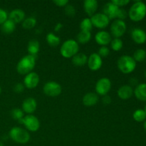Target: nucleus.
Instances as JSON below:
<instances>
[{
    "label": "nucleus",
    "mask_w": 146,
    "mask_h": 146,
    "mask_svg": "<svg viewBox=\"0 0 146 146\" xmlns=\"http://www.w3.org/2000/svg\"><path fill=\"white\" fill-rule=\"evenodd\" d=\"M36 57L31 55H26L21 58L17 63V71L20 75L26 76L32 72L36 65Z\"/></svg>",
    "instance_id": "nucleus-1"
},
{
    "label": "nucleus",
    "mask_w": 146,
    "mask_h": 146,
    "mask_svg": "<svg viewBox=\"0 0 146 146\" xmlns=\"http://www.w3.org/2000/svg\"><path fill=\"white\" fill-rule=\"evenodd\" d=\"M128 16L133 21L143 20L146 16V4L141 1H135L130 8Z\"/></svg>",
    "instance_id": "nucleus-2"
},
{
    "label": "nucleus",
    "mask_w": 146,
    "mask_h": 146,
    "mask_svg": "<svg viewBox=\"0 0 146 146\" xmlns=\"http://www.w3.org/2000/svg\"><path fill=\"white\" fill-rule=\"evenodd\" d=\"M79 51L78 43L76 40L68 39L64 41L60 48L61 56L65 58H71Z\"/></svg>",
    "instance_id": "nucleus-3"
},
{
    "label": "nucleus",
    "mask_w": 146,
    "mask_h": 146,
    "mask_svg": "<svg viewBox=\"0 0 146 146\" xmlns=\"http://www.w3.org/2000/svg\"><path fill=\"white\" fill-rule=\"evenodd\" d=\"M117 66L121 72L124 74H128L135 69L136 62L131 56L123 55L118 59Z\"/></svg>",
    "instance_id": "nucleus-4"
},
{
    "label": "nucleus",
    "mask_w": 146,
    "mask_h": 146,
    "mask_svg": "<svg viewBox=\"0 0 146 146\" xmlns=\"http://www.w3.org/2000/svg\"><path fill=\"white\" fill-rule=\"evenodd\" d=\"M9 138L19 144H26L29 141L30 134L26 129L21 127H14L9 133Z\"/></svg>",
    "instance_id": "nucleus-5"
},
{
    "label": "nucleus",
    "mask_w": 146,
    "mask_h": 146,
    "mask_svg": "<svg viewBox=\"0 0 146 146\" xmlns=\"http://www.w3.org/2000/svg\"><path fill=\"white\" fill-rule=\"evenodd\" d=\"M20 123L23 124L27 131L31 132H36L40 128V121L37 117L32 115H24V118L19 121Z\"/></svg>",
    "instance_id": "nucleus-6"
},
{
    "label": "nucleus",
    "mask_w": 146,
    "mask_h": 146,
    "mask_svg": "<svg viewBox=\"0 0 146 146\" xmlns=\"http://www.w3.org/2000/svg\"><path fill=\"white\" fill-rule=\"evenodd\" d=\"M127 26L124 21L119 19H115L111 24L110 27V31H111V36H113L114 38H121V36L124 35V34L126 31Z\"/></svg>",
    "instance_id": "nucleus-7"
},
{
    "label": "nucleus",
    "mask_w": 146,
    "mask_h": 146,
    "mask_svg": "<svg viewBox=\"0 0 146 146\" xmlns=\"http://www.w3.org/2000/svg\"><path fill=\"white\" fill-rule=\"evenodd\" d=\"M44 94L49 97H57L62 92L61 86L55 81H48L43 87Z\"/></svg>",
    "instance_id": "nucleus-8"
},
{
    "label": "nucleus",
    "mask_w": 146,
    "mask_h": 146,
    "mask_svg": "<svg viewBox=\"0 0 146 146\" xmlns=\"http://www.w3.org/2000/svg\"><path fill=\"white\" fill-rule=\"evenodd\" d=\"M111 89V80L106 77H104L98 80L96 82L95 86L96 94L97 95L104 96L108 95V92Z\"/></svg>",
    "instance_id": "nucleus-9"
},
{
    "label": "nucleus",
    "mask_w": 146,
    "mask_h": 146,
    "mask_svg": "<svg viewBox=\"0 0 146 146\" xmlns=\"http://www.w3.org/2000/svg\"><path fill=\"white\" fill-rule=\"evenodd\" d=\"M91 22L94 27L98 29H104L110 24V21L108 17L104 13H96L91 17Z\"/></svg>",
    "instance_id": "nucleus-10"
},
{
    "label": "nucleus",
    "mask_w": 146,
    "mask_h": 146,
    "mask_svg": "<svg viewBox=\"0 0 146 146\" xmlns=\"http://www.w3.org/2000/svg\"><path fill=\"white\" fill-rule=\"evenodd\" d=\"M40 81V78L37 73L32 72L27 74L24 78V86L28 89H34L38 85Z\"/></svg>",
    "instance_id": "nucleus-11"
},
{
    "label": "nucleus",
    "mask_w": 146,
    "mask_h": 146,
    "mask_svg": "<svg viewBox=\"0 0 146 146\" xmlns=\"http://www.w3.org/2000/svg\"><path fill=\"white\" fill-rule=\"evenodd\" d=\"M87 65L91 71H98L101 68L103 65L102 58L97 53H93L88 57Z\"/></svg>",
    "instance_id": "nucleus-12"
},
{
    "label": "nucleus",
    "mask_w": 146,
    "mask_h": 146,
    "mask_svg": "<svg viewBox=\"0 0 146 146\" xmlns=\"http://www.w3.org/2000/svg\"><path fill=\"white\" fill-rule=\"evenodd\" d=\"M37 108V103L36 101L34 98L29 97L26 99L24 100L21 105V109L24 111V113H26L27 115H31L34 113Z\"/></svg>",
    "instance_id": "nucleus-13"
},
{
    "label": "nucleus",
    "mask_w": 146,
    "mask_h": 146,
    "mask_svg": "<svg viewBox=\"0 0 146 146\" xmlns=\"http://www.w3.org/2000/svg\"><path fill=\"white\" fill-rule=\"evenodd\" d=\"M95 40L98 45L101 46H106L111 43L112 36L109 32L101 30L96 33L95 36Z\"/></svg>",
    "instance_id": "nucleus-14"
},
{
    "label": "nucleus",
    "mask_w": 146,
    "mask_h": 146,
    "mask_svg": "<svg viewBox=\"0 0 146 146\" xmlns=\"http://www.w3.org/2000/svg\"><path fill=\"white\" fill-rule=\"evenodd\" d=\"M119 8L113 4L111 1L106 3L103 8V13L109 18L110 20L116 19Z\"/></svg>",
    "instance_id": "nucleus-15"
},
{
    "label": "nucleus",
    "mask_w": 146,
    "mask_h": 146,
    "mask_svg": "<svg viewBox=\"0 0 146 146\" xmlns=\"http://www.w3.org/2000/svg\"><path fill=\"white\" fill-rule=\"evenodd\" d=\"M98 2L96 0H85L84 1V9L88 17H91L96 14Z\"/></svg>",
    "instance_id": "nucleus-16"
},
{
    "label": "nucleus",
    "mask_w": 146,
    "mask_h": 146,
    "mask_svg": "<svg viewBox=\"0 0 146 146\" xmlns=\"http://www.w3.org/2000/svg\"><path fill=\"white\" fill-rule=\"evenodd\" d=\"M8 19L15 24L22 22L25 19V12L20 9H15L10 11L8 15Z\"/></svg>",
    "instance_id": "nucleus-17"
},
{
    "label": "nucleus",
    "mask_w": 146,
    "mask_h": 146,
    "mask_svg": "<svg viewBox=\"0 0 146 146\" xmlns=\"http://www.w3.org/2000/svg\"><path fill=\"white\" fill-rule=\"evenodd\" d=\"M134 94L132 86L130 85H123L118 88L117 95L121 99L128 100L133 96Z\"/></svg>",
    "instance_id": "nucleus-18"
},
{
    "label": "nucleus",
    "mask_w": 146,
    "mask_h": 146,
    "mask_svg": "<svg viewBox=\"0 0 146 146\" xmlns=\"http://www.w3.org/2000/svg\"><path fill=\"white\" fill-rule=\"evenodd\" d=\"M131 38L136 44H144L146 41V33L141 29L135 28L131 31Z\"/></svg>",
    "instance_id": "nucleus-19"
},
{
    "label": "nucleus",
    "mask_w": 146,
    "mask_h": 146,
    "mask_svg": "<svg viewBox=\"0 0 146 146\" xmlns=\"http://www.w3.org/2000/svg\"><path fill=\"white\" fill-rule=\"evenodd\" d=\"M99 101V97L96 93L89 92L84 96L82 99L83 104L86 106L91 107L96 105Z\"/></svg>",
    "instance_id": "nucleus-20"
},
{
    "label": "nucleus",
    "mask_w": 146,
    "mask_h": 146,
    "mask_svg": "<svg viewBox=\"0 0 146 146\" xmlns=\"http://www.w3.org/2000/svg\"><path fill=\"white\" fill-rule=\"evenodd\" d=\"M87 61H88V56L84 53L78 52L71 58L72 64L76 66H83L86 65L87 64Z\"/></svg>",
    "instance_id": "nucleus-21"
},
{
    "label": "nucleus",
    "mask_w": 146,
    "mask_h": 146,
    "mask_svg": "<svg viewBox=\"0 0 146 146\" xmlns=\"http://www.w3.org/2000/svg\"><path fill=\"white\" fill-rule=\"evenodd\" d=\"M39 49L40 44L37 40L31 39L29 41L28 46H27V51L29 52V55L36 57Z\"/></svg>",
    "instance_id": "nucleus-22"
},
{
    "label": "nucleus",
    "mask_w": 146,
    "mask_h": 146,
    "mask_svg": "<svg viewBox=\"0 0 146 146\" xmlns=\"http://www.w3.org/2000/svg\"><path fill=\"white\" fill-rule=\"evenodd\" d=\"M134 94L138 100L146 101V84H141L136 86Z\"/></svg>",
    "instance_id": "nucleus-23"
},
{
    "label": "nucleus",
    "mask_w": 146,
    "mask_h": 146,
    "mask_svg": "<svg viewBox=\"0 0 146 146\" xmlns=\"http://www.w3.org/2000/svg\"><path fill=\"white\" fill-rule=\"evenodd\" d=\"M15 29L16 24L9 19L1 25V31H2L3 34H7V35L12 34L15 31Z\"/></svg>",
    "instance_id": "nucleus-24"
},
{
    "label": "nucleus",
    "mask_w": 146,
    "mask_h": 146,
    "mask_svg": "<svg viewBox=\"0 0 146 146\" xmlns=\"http://www.w3.org/2000/svg\"><path fill=\"white\" fill-rule=\"evenodd\" d=\"M46 39V42L48 44V46L51 47H54V48L58 46L61 43V39H60L59 37L57 36L52 32L47 34Z\"/></svg>",
    "instance_id": "nucleus-25"
},
{
    "label": "nucleus",
    "mask_w": 146,
    "mask_h": 146,
    "mask_svg": "<svg viewBox=\"0 0 146 146\" xmlns=\"http://www.w3.org/2000/svg\"><path fill=\"white\" fill-rule=\"evenodd\" d=\"M91 38V33L89 31H81L76 36V41L81 44L89 42Z\"/></svg>",
    "instance_id": "nucleus-26"
},
{
    "label": "nucleus",
    "mask_w": 146,
    "mask_h": 146,
    "mask_svg": "<svg viewBox=\"0 0 146 146\" xmlns=\"http://www.w3.org/2000/svg\"><path fill=\"white\" fill-rule=\"evenodd\" d=\"M36 25V19L33 17H29L22 21V27L24 29H32Z\"/></svg>",
    "instance_id": "nucleus-27"
},
{
    "label": "nucleus",
    "mask_w": 146,
    "mask_h": 146,
    "mask_svg": "<svg viewBox=\"0 0 146 146\" xmlns=\"http://www.w3.org/2000/svg\"><path fill=\"white\" fill-rule=\"evenodd\" d=\"M93 27H94V26H93L92 22H91V20L90 18L84 19L81 21V24H80V28H81V31L91 32Z\"/></svg>",
    "instance_id": "nucleus-28"
},
{
    "label": "nucleus",
    "mask_w": 146,
    "mask_h": 146,
    "mask_svg": "<svg viewBox=\"0 0 146 146\" xmlns=\"http://www.w3.org/2000/svg\"><path fill=\"white\" fill-rule=\"evenodd\" d=\"M110 45H111V48L113 51H118L122 49L123 46V42L121 38H114L113 39L111 40Z\"/></svg>",
    "instance_id": "nucleus-29"
},
{
    "label": "nucleus",
    "mask_w": 146,
    "mask_h": 146,
    "mask_svg": "<svg viewBox=\"0 0 146 146\" xmlns=\"http://www.w3.org/2000/svg\"><path fill=\"white\" fill-rule=\"evenodd\" d=\"M133 59L135 60V62H142L146 58V51L143 48H139L137 49L136 51L134 52L133 56Z\"/></svg>",
    "instance_id": "nucleus-30"
},
{
    "label": "nucleus",
    "mask_w": 146,
    "mask_h": 146,
    "mask_svg": "<svg viewBox=\"0 0 146 146\" xmlns=\"http://www.w3.org/2000/svg\"><path fill=\"white\" fill-rule=\"evenodd\" d=\"M133 119L137 122H143L145 120L146 114L144 110L138 109L133 113Z\"/></svg>",
    "instance_id": "nucleus-31"
},
{
    "label": "nucleus",
    "mask_w": 146,
    "mask_h": 146,
    "mask_svg": "<svg viewBox=\"0 0 146 146\" xmlns=\"http://www.w3.org/2000/svg\"><path fill=\"white\" fill-rule=\"evenodd\" d=\"M24 113L22 111V109L19 108H14L11 111V116L12 117L13 119L17 120V121H20L21 118H24Z\"/></svg>",
    "instance_id": "nucleus-32"
},
{
    "label": "nucleus",
    "mask_w": 146,
    "mask_h": 146,
    "mask_svg": "<svg viewBox=\"0 0 146 146\" xmlns=\"http://www.w3.org/2000/svg\"><path fill=\"white\" fill-rule=\"evenodd\" d=\"M64 12L68 17H74L76 14V9L73 5L68 4L64 7Z\"/></svg>",
    "instance_id": "nucleus-33"
},
{
    "label": "nucleus",
    "mask_w": 146,
    "mask_h": 146,
    "mask_svg": "<svg viewBox=\"0 0 146 146\" xmlns=\"http://www.w3.org/2000/svg\"><path fill=\"white\" fill-rule=\"evenodd\" d=\"M97 54L101 57V58H106L110 54V49L107 46H101L98 49Z\"/></svg>",
    "instance_id": "nucleus-34"
},
{
    "label": "nucleus",
    "mask_w": 146,
    "mask_h": 146,
    "mask_svg": "<svg viewBox=\"0 0 146 146\" xmlns=\"http://www.w3.org/2000/svg\"><path fill=\"white\" fill-rule=\"evenodd\" d=\"M127 17H128V12L125 9H123L119 8L118 14H117L116 19L124 21V19H125Z\"/></svg>",
    "instance_id": "nucleus-35"
},
{
    "label": "nucleus",
    "mask_w": 146,
    "mask_h": 146,
    "mask_svg": "<svg viewBox=\"0 0 146 146\" xmlns=\"http://www.w3.org/2000/svg\"><path fill=\"white\" fill-rule=\"evenodd\" d=\"M111 1L113 4H115L116 7H118V8H121L124 6H126L127 4L130 3L129 0H112Z\"/></svg>",
    "instance_id": "nucleus-36"
},
{
    "label": "nucleus",
    "mask_w": 146,
    "mask_h": 146,
    "mask_svg": "<svg viewBox=\"0 0 146 146\" xmlns=\"http://www.w3.org/2000/svg\"><path fill=\"white\" fill-rule=\"evenodd\" d=\"M8 19V14L3 9L0 8V26Z\"/></svg>",
    "instance_id": "nucleus-37"
},
{
    "label": "nucleus",
    "mask_w": 146,
    "mask_h": 146,
    "mask_svg": "<svg viewBox=\"0 0 146 146\" xmlns=\"http://www.w3.org/2000/svg\"><path fill=\"white\" fill-rule=\"evenodd\" d=\"M24 84H21V83H17L14 85V91L15 93H17V94H21L23 91H24Z\"/></svg>",
    "instance_id": "nucleus-38"
},
{
    "label": "nucleus",
    "mask_w": 146,
    "mask_h": 146,
    "mask_svg": "<svg viewBox=\"0 0 146 146\" xmlns=\"http://www.w3.org/2000/svg\"><path fill=\"white\" fill-rule=\"evenodd\" d=\"M53 3L58 7H65L68 4V0H54Z\"/></svg>",
    "instance_id": "nucleus-39"
},
{
    "label": "nucleus",
    "mask_w": 146,
    "mask_h": 146,
    "mask_svg": "<svg viewBox=\"0 0 146 146\" xmlns=\"http://www.w3.org/2000/svg\"><path fill=\"white\" fill-rule=\"evenodd\" d=\"M111 101H112V100H111V98L110 96L106 95L103 96L102 102L104 105H109L111 103Z\"/></svg>",
    "instance_id": "nucleus-40"
},
{
    "label": "nucleus",
    "mask_w": 146,
    "mask_h": 146,
    "mask_svg": "<svg viewBox=\"0 0 146 146\" xmlns=\"http://www.w3.org/2000/svg\"><path fill=\"white\" fill-rule=\"evenodd\" d=\"M63 28V24L61 23H57L56 24L54 27V31L56 32H58V31H61Z\"/></svg>",
    "instance_id": "nucleus-41"
},
{
    "label": "nucleus",
    "mask_w": 146,
    "mask_h": 146,
    "mask_svg": "<svg viewBox=\"0 0 146 146\" xmlns=\"http://www.w3.org/2000/svg\"><path fill=\"white\" fill-rule=\"evenodd\" d=\"M137 82H138V81H137V79L135 78H131V80H130V84H131V86H135V85H137Z\"/></svg>",
    "instance_id": "nucleus-42"
},
{
    "label": "nucleus",
    "mask_w": 146,
    "mask_h": 146,
    "mask_svg": "<svg viewBox=\"0 0 146 146\" xmlns=\"http://www.w3.org/2000/svg\"><path fill=\"white\" fill-rule=\"evenodd\" d=\"M143 127H144V128H145V130L146 131V121H145V122H144V125H143Z\"/></svg>",
    "instance_id": "nucleus-43"
},
{
    "label": "nucleus",
    "mask_w": 146,
    "mask_h": 146,
    "mask_svg": "<svg viewBox=\"0 0 146 146\" xmlns=\"http://www.w3.org/2000/svg\"><path fill=\"white\" fill-rule=\"evenodd\" d=\"M0 146H4V143H2V141H0Z\"/></svg>",
    "instance_id": "nucleus-44"
},
{
    "label": "nucleus",
    "mask_w": 146,
    "mask_h": 146,
    "mask_svg": "<svg viewBox=\"0 0 146 146\" xmlns=\"http://www.w3.org/2000/svg\"><path fill=\"white\" fill-rule=\"evenodd\" d=\"M144 111H145V114H146V105H145V108H144Z\"/></svg>",
    "instance_id": "nucleus-45"
},
{
    "label": "nucleus",
    "mask_w": 146,
    "mask_h": 146,
    "mask_svg": "<svg viewBox=\"0 0 146 146\" xmlns=\"http://www.w3.org/2000/svg\"><path fill=\"white\" fill-rule=\"evenodd\" d=\"M1 86H0V94H1Z\"/></svg>",
    "instance_id": "nucleus-46"
},
{
    "label": "nucleus",
    "mask_w": 146,
    "mask_h": 146,
    "mask_svg": "<svg viewBox=\"0 0 146 146\" xmlns=\"http://www.w3.org/2000/svg\"><path fill=\"white\" fill-rule=\"evenodd\" d=\"M145 78H146V71H145Z\"/></svg>",
    "instance_id": "nucleus-47"
}]
</instances>
